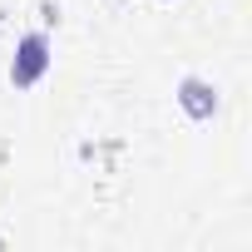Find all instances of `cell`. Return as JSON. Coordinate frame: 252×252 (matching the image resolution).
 Segmentation results:
<instances>
[{
    "label": "cell",
    "instance_id": "obj_1",
    "mask_svg": "<svg viewBox=\"0 0 252 252\" xmlns=\"http://www.w3.org/2000/svg\"><path fill=\"white\" fill-rule=\"evenodd\" d=\"M45 69H50V40H45L40 30L20 35V45H15V64H10V84H15V89H30V84L45 79Z\"/></svg>",
    "mask_w": 252,
    "mask_h": 252
},
{
    "label": "cell",
    "instance_id": "obj_2",
    "mask_svg": "<svg viewBox=\"0 0 252 252\" xmlns=\"http://www.w3.org/2000/svg\"><path fill=\"white\" fill-rule=\"evenodd\" d=\"M178 104H183V114H188L193 124H203V119H213V114H218V89H213L208 79L188 74V79L178 84Z\"/></svg>",
    "mask_w": 252,
    "mask_h": 252
}]
</instances>
